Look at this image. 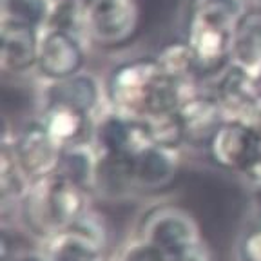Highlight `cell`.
Wrapping results in <instances>:
<instances>
[{"instance_id": "cell-14", "label": "cell", "mask_w": 261, "mask_h": 261, "mask_svg": "<svg viewBox=\"0 0 261 261\" xmlns=\"http://www.w3.org/2000/svg\"><path fill=\"white\" fill-rule=\"evenodd\" d=\"M176 169H178L176 149L152 143L135 156V181L138 187H163L174 178Z\"/></svg>"}, {"instance_id": "cell-15", "label": "cell", "mask_w": 261, "mask_h": 261, "mask_svg": "<svg viewBox=\"0 0 261 261\" xmlns=\"http://www.w3.org/2000/svg\"><path fill=\"white\" fill-rule=\"evenodd\" d=\"M230 64L261 82V13H247L240 22Z\"/></svg>"}, {"instance_id": "cell-3", "label": "cell", "mask_w": 261, "mask_h": 261, "mask_svg": "<svg viewBox=\"0 0 261 261\" xmlns=\"http://www.w3.org/2000/svg\"><path fill=\"white\" fill-rule=\"evenodd\" d=\"M87 191V187L60 174L29 185L20 200V214L28 230L49 241L73 228L91 211Z\"/></svg>"}, {"instance_id": "cell-9", "label": "cell", "mask_w": 261, "mask_h": 261, "mask_svg": "<svg viewBox=\"0 0 261 261\" xmlns=\"http://www.w3.org/2000/svg\"><path fill=\"white\" fill-rule=\"evenodd\" d=\"M45 243L47 261H106V232L93 211L73 228L57 234Z\"/></svg>"}, {"instance_id": "cell-12", "label": "cell", "mask_w": 261, "mask_h": 261, "mask_svg": "<svg viewBox=\"0 0 261 261\" xmlns=\"http://www.w3.org/2000/svg\"><path fill=\"white\" fill-rule=\"evenodd\" d=\"M178 114L184 123L185 142L200 145L211 142L218 127L225 122V114L212 93L192 91L179 103Z\"/></svg>"}, {"instance_id": "cell-6", "label": "cell", "mask_w": 261, "mask_h": 261, "mask_svg": "<svg viewBox=\"0 0 261 261\" xmlns=\"http://www.w3.org/2000/svg\"><path fill=\"white\" fill-rule=\"evenodd\" d=\"M11 151L29 185L53 176L62 156V147L55 142L40 120L22 127L16 138H13Z\"/></svg>"}, {"instance_id": "cell-13", "label": "cell", "mask_w": 261, "mask_h": 261, "mask_svg": "<svg viewBox=\"0 0 261 261\" xmlns=\"http://www.w3.org/2000/svg\"><path fill=\"white\" fill-rule=\"evenodd\" d=\"M45 100L69 103L93 114L102 100V87L94 74L80 71L64 80L49 82L45 89Z\"/></svg>"}, {"instance_id": "cell-10", "label": "cell", "mask_w": 261, "mask_h": 261, "mask_svg": "<svg viewBox=\"0 0 261 261\" xmlns=\"http://www.w3.org/2000/svg\"><path fill=\"white\" fill-rule=\"evenodd\" d=\"M42 29L0 20V64L6 73L24 74L37 69Z\"/></svg>"}, {"instance_id": "cell-20", "label": "cell", "mask_w": 261, "mask_h": 261, "mask_svg": "<svg viewBox=\"0 0 261 261\" xmlns=\"http://www.w3.org/2000/svg\"><path fill=\"white\" fill-rule=\"evenodd\" d=\"M256 127L259 129V133H261V114H259V118H257V122H256Z\"/></svg>"}, {"instance_id": "cell-19", "label": "cell", "mask_w": 261, "mask_h": 261, "mask_svg": "<svg viewBox=\"0 0 261 261\" xmlns=\"http://www.w3.org/2000/svg\"><path fill=\"white\" fill-rule=\"evenodd\" d=\"M55 2H62V4H80L82 6L84 0H55Z\"/></svg>"}, {"instance_id": "cell-2", "label": "cell", "mask_w": 261, "mask_h": 261, "mask_svg": "<svg viewBox=\"0 0 261 261\" xmlns=\"http://www.w3.org/2000/svg\"><path fill=\"white\" fill-rule=\"evenodd\" d=\"M247 15V0H194L187 45L198 76H218L230 65L236 29Z\"/></svg>"}, {"instance_id": "cell-16", "label": "cell", "mask_w": 261, "mask_h": 261, "mask_svg": "<svg viewBox=\"0 0 261 261\" xmlns=\"http://www.w3.org/2000/svg\"><path fill=\"white\" fill-rule=\"evenodd\" d=\"M55 0H0V20L44 28Z\"/></svg>"}, {"instance_id": "cell-11", "label": "cell", "mask_w": 261, "mask_h": 261, "mask_svg": "<svg viewBox=\"0 0 261 261\" xmlns=\"http://www.w3.org/2000/svg\"><path fill=\"white\" fill-rule=\"evenodd\" d=\"M44 102L40 122L62 149L91 142L94 130L93 114L64 102H55V100H44Z\"/></svg>"}, {"instance_id": "cell-7", "label": "cell", "mask_w": 261, "mask_h": 261, "mask_svg": "<svg viewBox=\"0 0 261 261\" xmlns=\"http://www.w3.org/2000/svg\"><path fill=\"white\" fill-rule=\"evenodd\" d=\"M82 35L60 28L42 29L37 71L47 82H58L80 73L86 64V45Z\"/></svg>"}, {"instance_id": "cell-17", "label": "cell", "mask_w": 261, "mask_h": 261, "mask_svg": "<svg viewBox=\"0 0 261 261\" xmlns=\"http://www.w3.org/2000/svg\"><path fill=\"white\" fill-rule=\"evenodd\" d=\"M241 259L261 261V220H259V223L243 238V243H241Z\"/></svg>"}, {"instance_id": "cell-1", "label": "cell", "mask_w": 261, "mask_h": 261, "mask_svg": "<svg viewBox=\"0 0 261 261\" xmlns=\"http://www.w3.org/2000/svg\"><path fill=\"white\" fill-rule=\"evenodd\" d=\"M192 91H196L194 80L172 78L156 57L123 62L107 80V98L113 109L136 118L178 111Z\"/></svg>"}, {"instance_id": "cell-8", "label": "cell", "mask_w": 261, "mask_h": 261, "mask_svg": "<svg viewBox=\"0 0 261 261\" xmlns=\"http://www.w3.org/2000/svg\"><path fill=\"white\" fill-rule=\"evenodd\" d=\"M211 93L220 103L225 120H240L256 125L261 114V91L256 78L230 64L214 76Z\"/></svg>"}, {"instance_id": "cell-5", "label": "cell", "mask_w": 261, "mask_h": 261, "mask_svg": "<svg viewBox=\"0 0 261 261\" xmlns=\"http://www.w3.org/2000/svg\"><path fill=\"white\" fill-rule=\"evenodd\" d=\"M208 151L220 167L247 174L261 162V133L249 122L225 120L208 142Z\"/></svg>"}, {"instance_id": "cell-18", "label": "cell", "mask_w": 261, "mask_h": 261, "mask_svg": "<svg viewBox=\"0 0 261 261\" xmlns=\"http://www.w3.org/2000/svg\"><path fill=\"white\" fill-rule=\"evenodd\" d=\"M4 261H47L45 257H38V256H29V254H22V256H15L13 259L4 257Z\"/></svg>"}, {"instance_id": "cell-4", "label": "cell", "mask_w": 261, "mask_h": 261, "mask_svg": "<svg viewBox=\"0 0 261 261\" xmlns=\"http://www.w3.org/2000/svg\"><path fill=\"white\" fill-rule=\"evenodd\" d=\"M142 241L169 261H208V252L189 214L172 207L156 208L143 221Z\"/></svg>"}]
</instances>
